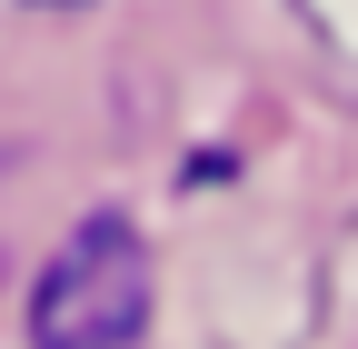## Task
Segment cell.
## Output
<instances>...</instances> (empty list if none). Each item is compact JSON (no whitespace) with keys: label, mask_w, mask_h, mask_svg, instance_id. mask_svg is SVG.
I'll list each match as a JSON object with an SVG mask.
<instances>
[{"label":"cell","mask_w":358,"mask_h":349,"mask_svg":"<svg viewBox=\"0 0 358 349\" xmlns=\"http://www.w3.org/2000/svg\"><path fill=\"white\" fill-rule=\"evenodd\" d=\"M150 339V240L100 210L80 220L30 289V349H140Z\"/></svg>","instance_id":"cell-1"}]
</instances>
